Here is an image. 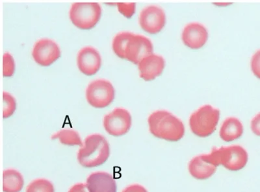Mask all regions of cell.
<instances>
[{
  "label": "cell",
  "mask_w": 260,
  "mask_h": 192,
  "mask_svg": "<svg viewBox=\"0 0 260 192\" xmlns=\"http://www.w3.org/2000/svg\"><path fill=\"white\" fill-rule=\"evenodd\" d=\"M132 116L124 108H115L104 118L103 125L107 133L113 136L126 134L132 127Z\"/></svg>",
  "instance_id": "7"
},
{
  "label": "cell",
  "mask_w": 260,
  "mask_h": 192,
  "mask_svg": "<svg viewBox=\"0 0 260 192\" xmlns=\"http://www.w3.org/2000/svg\"><path fill=\"white\" fill-rule=\"evenodd\" d=\"M139 25L144 31L150 34H157L161 31L166 23V15L158 6H148L139 14Z\"/></svg>",
  "instance_id": "8"
},
{
  "label": "cell",
  "mask_w": 260,
  "mask_h": 192,
  "mask_svg": "<svg viewBox=\"0 0 260 192\" xmlns=\"http://www.w3.org/2000/svg\"><path fill=\"white\" fill-rule=\"evenodd\" d=\"M166 66V61L161 55L152 53L138 64L139 75L146 82H150L158 77Z\"/></svg>",
  "instance_id": "13"
},
{
  "label": "cell",
  "mask_w": 260,
  "mask_h": 192,
  "mask_svg": "<svg viewBox=\"0 0 260 192\" xmlns=\"http://www.w3.org/2000/svg\"><path fill=\"white\" fill-rule=\"evenodd\" d=\"M115 93V89L110 81L99 79L88 85L85 92L86 99L93 107L103 108L113 102Z\"/></svg>",
  "instance_id": "6"
},
{
  "label": "cell",
  "mask_w": 260,
  "mask_h": 192,
  "mask_svg": "<svg viewBox=\"0 0 260 192\" xmlns=\"http://www.w3.org/2000/svg\"><path fill=\"white\" fill-rule=\"evenodd\" d=\"M32 57L39 65L47 67L59 59L61 50L55 42L49 39H42L35 44Z\"/></svg>",
  "instance_id": "9"
},
{
  "label": "cell",
  "mask_w": 260,
  "mask_h": 192,
  "mask_svg": "<svg viewBox=\"0 0 260 192\" xmlns=\"http://www.w3.org/2000/svg\"><path fill=\"white\" fill-rule=\"evenodd\" d=\"M220 119V110L211 105H204L190 116V129L194 135L205 138L212 135Z\"/></svg>",
  "instance_id": "4"
},
{
  "label": "cell",
  "mask_w": 260,
  "mask_h": 192,
  "mask_svg": "<svg viewBox=\"0 0 260 192\" xmlns=\"http://www.w3.org/2000/svg\"><path fill=\"white\" fill-rule=\"evenodd\" d=\"M250 128L255 135L260 136V112L255 116L250 122Z\"/></svg>",
  "instance_id": "25"
},
{
  "label": "cell",
  "mask_w": 260,
  "mask_h": 192,
  "mask_svg": "<svg viewBox=\"0 0 260 192\" xmlns=\"http://www.w3.org/2000/svg\"><path fill=\"white\" fill-rule=\"evenodd\" d=\"M243 133V126L240 120L235 117H229L220 127L219 136L224 142H230L240 138Z\"/></svg>",
  "instance_id": "16"
},
{
  "label": "cell",
  "mask_w": 260,
  "mask_h": 192,
  "mask_svg": "<svg viewBox=\"0 0 260 192\" xmlns=\"http://www.w3.org/2000/svg\"><path fill=\"white\" fill-rule=\"evenodd\" d=\"M86 189L87 186L85 184L78 183L72 186L68 192H86Z\"/></svg>",
  "instance_id": "27"
},
{
  "label": "cell",
  "mask_w": 260,
  "mask_h": 192,
  "mask_svg": "<svg viewBox=\"0 0 260 192\" xmlns=\"http://www.w3.org/2000/svg\"><path fill=\"white\" fill-rule=\"evenodd\" d=\"M79 70L86 75H93L101 69L102 57L99 51L91 46L81 48L77 56Z\"/></svg>",
  "instance_id": "12"
},
{
  "label": "cell",
  "mask_w": 260,
  "mask_h": 192,
  "mask_svg": "<svg viewBox=\"0 0 260 192\" xmlns=\"http://www.w3.org/2000/svg\"><path fill=\"white\" fill-rule=\"evenodd\" d=\"M16 108L15 98L8 92H3V117L8 119L15 112Z\"/></svg>",
  "instance_id": "21"
},
{
  "label": "cell",
  "mask_w": 260,
  "mask_h": 192,
  "mask_svg": "<svg viewBox=\"0 0 260 192\" xmlns=\"http://www.w3.org/2000/svg\"><path fill=\"white\" fill-rule=\"evenodd\" d=\"M149 131L155 137L169 142H178L184 136L182 120L166 110H155L148 119Z\"/></svg>",
  "instance_id": "1"
},
{
  "label": "cell",
  "mask_w": 260,
  "mask_h": 192,
  "mask_svg": "<svg viewBox=\"0 0 260 192\" xmlns=\"http://www.w3.org/2000/svg\"><path fill=\"white\" fill-rule=\"evenodd\" d=\"M134 33L129 31L120 32L114 37L112 48L114 53L118 57L125 59V51L127 43Z\"/></svg>",
  "instance_id": "19"
},
{
  "label": "cell",
  "mask_w": 260,
  "mask_h": 192,
  "mask_svg": "<svg viewBox=\"0 0 260 192\" xmlns=\"http://www.w3.org/2000/svg\"><path fill=\"white\" fill-rule=\"evenodd\" d=\"M102 8L98 3H74L69 11L72 23L78 28L89 30L97 24L101 19Z\"/></svg>",
  "instance_id": "5"
},
{
  "label": "cell",
  "mask_w": 260,
  "mask_h": 192,
  "mask_svg": "<svg viewBox=\"0 0 260 192\" xmlns=\"http://www.w3.org/2000/svg\"><path fill=\"white\" fill-rule=\"evenodd\" d=\"M154 46L148 37L134 34L129 39L125 51V59L138 64L144 58L152 54Z\"/></svg>",
  "instance_id": "10"
},
{
  "label": "cell",
  "mask_w": 260,
  "mask_h": 192,
  "mask_svg": "<svg viewBox=\"0 0 260 192\" xmlns=\"http://www.w3.org/2000/svg\"><path fill=\"white\" fill-rule=\"evenodd\" d=\"M122 192H148L145 187L139 184H134L127 186Z\"/></svg>",
  "instance_id": "26"
},
{
  "label": "cell",
  "mask_w": 260,
  "mask_h": 192,
  "mask_svg": "<svg viewBox=\"0 0 260 192\" xmlns=\"http://www.w3.org/2000/svg\"><path fill=\"white\" fill-rule=\"evenodd\" d=\"M202 157L208 163L216 167L222 166L232 172L242 170L248 160L247 151L240 145L213 148L210 153L202 155Z\"/></svg>",
  "instance_id": "2"
},
{
  "label": "cell",
  "mask_w": 260,
  "mask_h": 192,
  "mask_svg": "<svg viewBox=\"0 0 260 192\" xmlns=\"http://www.w3.org/2000/svg\"><path fill=\"white\" fill-rule=\"evenodd\" d=\"M89 192H117L115 180L110 173L96 172L91 173L86 182Z\"/></svg>",
  "instance_id": "14"
},
{
  "label": "cell",
  "mask_w": 260,
  "mask_h": 192,
  "mask_svg": "<svg viewBox=\"0 0 260 192\" xmlns=\"http://www.w3.org/2000/svg\"><path fill=\"white\" fill-rule=\"evenodd\" d=\"M250 68L253 74L260 80V50L252 55L250 61Z\"/></svg>",
  "instance_id": "24"
},
{
  "label": "cell",
  "mask_w": 260,
  "mask_h": 192,
  "mask_svg": "<svg viewBox=\"0 0 260 192\" xmlns=\"http://www.w3.org/2000/svg\"><path fill=\"white\" fill-rule=\"evenodd\" d=\"M110 155V144L101 134H92L85 138L78 152L79 163L84 168H95L106 163Z\"/></svg>",
  "instance_id": "3"
},
{
  "label": "cell",
  "mask_w": 260,
  "mask_h": 192,
  "mask_svg": "<svg viewBox=\"0 0 260 192\" xmlns=\"http://www.w3.org/2000/svg\"><path fill=\"white\" fill-rule=\"evenodd\" d=\"M52 139H59L62 144L74 146L79 145L82 146L83 143L77 131L71 130V129H62L57 133L53 134L52 136Z\"/></svg>",
  "instance_id": "18"
},
{
  "label": "cell",
  "mask_w": 260,
  "mask_h": 192,
  "mask_svg": "<svg viewBox=\"0 0 260 192\" xmlns=\"http://www.w3.org/2000/svg\"><path fill=\"white\" fill-rule=\"evenodd\" d=\"M23 176L17 170L8 169L3 173V191L4 192H20L24 187Z\"/></svg>",
  "instance_id": "17"
},
{
  "label": "cell",
  "mask_w": 260,
  "mask_h": 192,
  "mask_svg": "<svg viewBox=\"0 0 260 192\" xmlns=\"http://www.w3.org/2000/svg\"><path fill=\"white\" fill-rule=\"evenodd\" d=\"M15 70V60L10 53H5L3 56L4 77H11Z\"/></svg>",
  "instance_id": "22"
},
{
  "label": "cell",
  "mask_w": 260,
  "mask_h": 192,
  "mask_svg": "<svg viewBox=\"0 0 260 192\" xmlns=\"http://www.w3.org/2000/svg\"><path fill=\"white\" fill-rule=\"evenodd\" d=\"M208 39V31L205 25L199 22H191L185 25L182 32V40L191 49L203 48Z\"/></svg>",
  "instance_id": "11"
},
{
  "label": "cell",
  "mask_w": 260,
  "mask_h": 192,
  "mask_svg": "<svg viewBox=\"0 0 260 192\" xmlns=\"http://www.w3.org/2000/svg\"><path fill=\"white\" fill-rule=\"evenodd\" d=\"M217 168L204 161L202 155L192 159L188 166L190 174L194 179L198 180L209 179L216 172Z\"/></svg>",
  "instance_id": "15"
},
{
  "label": "cell",
  "mask_w": 260,
  "mask_h": 192,
  "mask_svg": "<svg viewBox=\"0 0 260 192\" xmlns=\"http://www.w3.org/2000/svg\"><path fill=\"white\" fill-rule=\"evenodd\" d=\"M118 11L121 13L125 17L131 18L136 10V4L135 3H118L117 4Z\"/></svg>",
  "instance_id": "23"
},
{
  "label": "cell",
  "mask_w": 260,
  "mask_h": 192,
  "mask_svg": "<svg viewBox=\"0 0 260 192\" xmlns=\"http://www.w3.org/2000/svg\"><path fill=\"white\" fill-rule=\"evenodd\" d=\"M26 192H55L53 185L47 179H38L30 182Z\"/></svg>",
  "instance_id": "20"
}]
</instances>
